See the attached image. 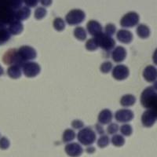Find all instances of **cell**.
<instances>
[{"label": "cell", "mask_w": 157, "mask_h": 157, "mask_svg": "<svg viewBox=\"0 0 157 157\" xmlns=\"http://www.w3.org/2000/svg\"><path fill=\"white\" fill-rule=\"evenodd\" d=\"M141 103L147 109H153L157 105V81L153 86L144 90L141 95Z\"/></svg>", "instance_id": "cell-1"}, {"label": "cell", "mask_w": 157, "mask_h": 157, "mask_svg": "<svg viewBox=\"0 0 157 157\" xmlns=\"http://www.w3.org/2000/svg\"><path fill=\"white\" fill-rule=\"evenodd\" d=\"M36 51L32 47L29 46H23L20 47L19 50H17V65L22 68V66L25 63H27V61L36 58Z\"/></svg>", "instance_id": "cell-2"}, {"label": "cell", "mask_w": 157, "mask_h": 157, "mask_svg": "<svg viewBox=\"0 0 157 157\" xmlns=\"http://www.w3.org/2000/svg\"><path fill=\"white\" fill-rule=\"evenodd\" d=\"M77 138L82 145L88 146L96 141V134L90 127H85L78 132Z\"/></svg>", "instance_id": "cell-3"}, {"label": "cell", "mask_w": 157, "mask_h": 157, "mask_svg": "<svg viewBox=\"0 0 157 157\" xmlns=\"http://www.w3.org/2000/svg\"><path fill=\"white\" fill-rule=\"evenodd\" d=\"M94 39H96L98 47H101L102 50L106 52L111 51L114 48L115 45H116V42L114 39L103 32L94 36Z\"/></svg>", "instance_id": "cell-4"}, {"label": "cell", "mask_w": 157, "mask_h": 157, "mask_svg": "<svg viewBox=\"0 0 157 157\" xmlns=\"http://www.w3.org/2000/svg\"><path fill=\"white\" fill-rule=\"evenodd\" d=\"M86 17L85 13L81 10L75 9L68 13L65 16L66 22L69 25H77L82 23Z\"/></svg>", "instance_id": "cell-5"}, {"label": "cell", "mask_w": 157, "mask_h": 157, "mask_svg": "<svg viewBox=\"0 0 157 157\" xmlns=\"http://www.w3.org/2000/svg\"><path fill=\"white\" fill-rule=\"evenodd\" d=\"M139 15L135 12H129L122 17L120 25L123 28H133L139 22Z\"/></svg>", "instance_id": "cell-6"}, {"label": "cell", "mask_w": 157, "mask_h": 157, "mask_svg": "<svg viewBox=\"0 0 157 157\" xmlns=\"http://www.w3.org/2000/svg\"><path fill=\"white\" fill-rule=\"evenodd\" d=\"M23 73L28 78H33L37 76L40 72V66L36 62H27L24 64Z\"/></svg>", "instance_id": "cell-7"}, {"label": "cell", "mask_w": 157, "mask_h": 157, "mask_svg": "<svg viewBox=\"0 0 157 157\" xmlns=\"http://www.w3.org/2000/svg\"><path fill=\"white\" fill-rule=\"evenodd\" d=\"M157 120L155 111L152 109H147L141 116V123L145 127H151L154 125Z\"/></svg>", "instance_id": "cell-8"}, {"label": "cell", "mask_w": 157, "mask_h": 157, "mask_svg": "<svg viewBox=\"0 0 157 157\" xmlns=\"http://www.w3.org/2000/svg\"><path fill=\"white\" fill-rule=\"evenodd\" d=\"M115 119L119 123H128L134 119V113L130 109H120L115 114Z\"/></svg>", "instance_id": "cell-9"}, {"label": "cell", "mask_w": 157, "mask_h": 157, "mask_svg": "<svg viewBox=\"0 0 157 157\" xmlns=\"http://www.w3.org/2000/svg\"><path fill=\"white\" fill-rule=\"evenodd\" d=\"M129 68L126 65L119 64L113 70V76L116 80H123L129 76Z\"/></svg>", "instance_id": "cell-10"}, {"label": "cell", "mask_w": 157, "mask_h": 157, "mask_svg": "<svg viewBox=\"0 0 157 157\" xmlns=\"http://www.w3.org/2000/svg\"><path fill=\"white\" fill-rule=\"evenodd\" d=\"M64 151H65L67 155L70 157L80 156L83 152L82 146L78 145V143H70L65 146Z\"/></svg>", "instance_id": "cell-11"}, {"label": "cell", "mask_w": 157, "mask_h": 157, "mask_svg": "<svg viewBox=\"0 0 157 157\" xmlns=\"http://www.w3.org/2000/svg\"><path fill=\"white\" fill-rule=\"evenodd\" d=\"M2 61L6 64H12V65H17V50L15 49H11L8 50L2 57Z\"/></svg>", "instance_id": "cell-12"}, {"label": "cell", "mask_w": 157, "mask_h": 157, "mask_svg": "<svg viewBox=\"0 0 157 157\" xmlns=\"http://www.w3.org/2000/svg\"><path fill=\"white\" fill-rule=\"evenodd\" d=\"M143 77L148 82H154L157 79V68L152 65H148L143 71Z\"/></svg>", "instance_id": "cell-13"}, {"label": "cell", "mask_w": 157, "mask_h": 157, "mask_svg": "<svg viewBox=\"0 0 157 157\" xmlns=\"http://www.w3.org/2000/svg\"><path fill=\"white\" fill-rule=\"evenodd\" d=\"M126 57H127V50L125 48L120 46L116 47L112 53V57L115 62H122L125 60Z\"/></svg>", "instance_id": "cell-14"}, {"label": "cell", "mask_w": 157, "mask_h": 157, "mask_svg": "<svg viewBox=\"0 0 157 157\" xmlns=\"http://www.w3.org/2000/svg\"><path fill=\"white\" fill-rule=\"evenodd\" d=\"M86 29L91 36H96L102 33V26L96 21H90L86 25Z\"/></svg>", "instance_id": "cell-15"}, {"label": "cell", "mask_w": 157, "mask_h": 157, "mask_svg": "<svg viewBox=\"0 0 157 157\" xmlns=\"http://www.w3.org/2000/svg\"><path fill=\"white\" fill-rule=\"evenodd\" d=\"M117 39L120 42L125 44L131 43L133 40V34L129 31L125 30V29H122V30L118 31L117 34H116Z\"/></svg>", "instance_id": "cell-16"}, {"label": "cell", "mask_w": 157, "mask_h": 157, "mask_svg": "<svg viewBox=\"0 0 157 157\" xmlns=\"http://www.w3.org/2000/svg\"><path fill=\"white\" fill-rule=\"evenodd\" d=\"M113 120V113L109 109H104L98 115V122L101 124H108Z\"/></svg>", "instance_id": "cell-17"}, {"label": "cell", "mask_w": 157, "mask_h": 157, "mask_svg": "<svg viewBox=\"0 0 157 157\" xmlns=\"http://www.w3.org/2000/svg\"><path fill=\"white\" fill-rule=\"evenodd\" d=\"M31 14V10L27 6H23L15 12V18L17 21H25L28 19Z\"/></svg>", "instance_id": "cell-18"}, {"label": "cell", "mask_w": 157, "mask_h": 157, "mask_svg": "<svg viewBox=\"0 0 157 157\" xmlns=\"http://www.w3.org/2000/svg\"><path fill=\"white\" fill-rule=\"evenodd\" d=\"M7 29L10 35H18L23 31V25L19 21L15 20L12 23L10 24Z\"/></svg>", "instance_id": "cell-19"}, {"label": "cell", "mask_w": 157, "mask_h": 157, "mask_svg": "<svg viewBox=\"0 0 157 157\" xmlns=\"http://www.w3.org/2000/svg\"><path fill=\"white\" fill-rule=\"evenodd\" d=\"M7 74L12 78H19L21 76V68L18 65H11L7 70Z\"/></svg>", "instance_id": "cell-20"}, {"label": "cell", "mask_w": 157, "mask_h": 157, "mask_svg": "<svg viewBox=\"0 0 157 157\" xmlns=\"http://www.w3.org/2000/svg\"><path fill=\"white\" fill-rule=\"evenodd\" d=\"M149 28L145 25H139L137 28V34L141 39H147L150 36Z\"/></svg>", "instance_id": "cell-21"}, {"label": "cell", "mask_w": 157, "mask_h": 157, "mask_svg": "<svg viewBox=\"0 0 157 157\" xmlns=\"http://www.w3.org/2000/svg\"><path fill=\"white\" fill-rule=\"evenodd\" d=\"M136 101V98L134 95L132 94H126L122 97L120 100V104L121 105L124 107H129V106L134 105V104Z\"/></svg>", "instance_id": "cell-22"}, {"label": "cell", "mask_w": 157, "mask_h": 157, "mask_svg": "<svg viewBox=\"0 0 157 157\" xmlns=\"http://www.w3.org/2000/svg\"><path fill=\"white\" fill-rule=\"evenodd\" d=\"M74 36L79 41H84L86 38V32L82 27H76L74 30Z\"/></svg>", "instance_id": "cell-23"}, {"label": "cell", "mask_w": 157, "mask_h": 157, "mask_svg": "<svg viewBox=\"0 0 157 157\" xmlns=\"http://www.w3.org/2000/svg\"><path fill=\"white\" fill-rule=\"evenodd\" d=\"M10 33L7 29L3 28L0 29V45H2L10 39Z\"/></svg>", "instance_id": "cell-24"}, {"label": "cell", "mask_w": 157, "mask_h": 157, "mask_svg": "<svg viewBox=\"0 0 157 157\" xmlns=\"http://www.w3.org/2000/svg\"><path fill=\"white\" fill-rule=\"evenodd\" d=\"M75 137V133L74 132V130H71V129H67L66 130H64V134H63V141L65 143L70 142V141H73Z\"/></svg>", "instance_id": "cell-25"}, {"label": "cell", "mask_w": 157, "mask_h": 157, "mask_svg": "<svg viewBox=\"0 0 157 157\" xmlns=\"http://www.w3.org/2000/svg\"><path fill=\"white\" fill-rule=\"evenodd\" d=\"M112 143L113 145L116 147H121L124 145L125 143V139L124 137L120 134H116L112 138Z\"/></svg>", "instance_id": "cell-26"}, {"label": "cell", "mask_w": 157, "mask_h": 157, "mask_svg": "<svg viewBox=\"0 0 157 157\" xmlns=\"http://www.w3.org/2000/svg\"><path fill=\"white\" fill-rule=\"evenodd\" d=\"M53 25H54V29L57 31H58V32H61L65 28V23H64L62 18L60 17H57L54 19Z\"/></svg>", "instance_id": "cell-27"}, {"label": "cell", "mask_w": 157, "mask_h": 157, "mask_svg": "<svg viewBox=\"0 0 157 157\" xmlns=\"http://www.w3.org/2000/svg\"><path fill=\"white\" fill-rule=\"evenodd\" d=\"M109 142H110L109 137L107 135L103 134L98 140V145L100 148H105V147H107L109 145Z\"/></svg>", "instance_id": "cell-28"}, {"label": "cell", "mask_w": 157, "mask_h": 157, "mask_svg": "<svg viewBox=\"0 0 157 157\" xmlns=\"http://www.w3.org/2000/svg\"><path fill=\"white\" fill-rule=\"evenodd\" d=\"M98 48V45L97 43L96 39L94 38L89 39L86 43V49L89 51H94Z\"/></svg>", "instance_id": "cell-29"}, {"label": "cell", "mask_w": 157, "mask_h": 157, "mask_svg": "<svg viewBox=\"0 0 157 157\" xmlns=\"http://www.w3.org/2000/svg\"><path fill=\"white\" fill-rule=\"evenodd\" d=\"M120 132L124 136H130L133 133L132 127L130 124H124L120 127Z\"/></svg>", "instance_id": "cell-30"}, {"label": "cell", "mask_w": 157, "mask_h": 157, "mask_svg": "<svg viewBox=\"0 0 157 157\" xmlns=\"http://www.w3.org/2000/svg\"><path fill=\"white\" fill-rule=\"evenodd\" d=\"M47 14V10L44 7H38L35 11V18L37 20H41Z\"/></svg>", "instance_id": "cell-31"}, {"label": "cell", "mask_w": 157, "mask_h": 157, "mask_svg": "<svg viewBox=\"0 0 157 157\" xmlns=\"http://www.w3.org/2000/svg\"><path fill=\"white\" fill-rule=\"evenodd\" d=\"M112 68H113V64L109 61H105L101 65L100 69L103 73H109Z\"/></svg>", "instance_id": "cell-32"}, {"label": "cell", "mask_w": 157, "mask_h": 157, "mask_svg": "<svg viewBox=\"0 0 157 157\" xmlns=\"http://www.w3.org/2000/svg\"><path fill=\"white\" fill-rule=\"evenodd\" d=\"M116 33V26L113 24H108L105 26V34L107 36H111Z\"/></svg>", "instance_id": "cell-33"}, {"label": "cell", "mask_w": 157, "mask_h": 157, "mask_svg": "<svg viewBox=\"0 0 157 157\" xmlns=\"http://www.w3.org/2000/svg\"><path fill=\"white\" fill-rule=\"evenodd\" d=\"M118 130H119V126L116 123H111L107 128V132L109 134H115Z\"/></svg>", "instance_id": "cell-34"}, {"label": "cell", "mask_w": 157, "mask_h": 157, "mask_svg": "<svg viewBox=\"0 0 157 157\" xmlns=\"http://www.w3.org/2000/svg\"><path fill=\"white\" fill-rule=\"evenodd\" d=\"M10 147V141L6 137H3L0 139V148L6 150Z\"/></svg>", "instance_id": "cell-35"}, {"label": "cell", "mask_w": 157, "mask_h": 157, "mask_svg": "<svg viewBox=\"0 0 157 157\" xmlns=\"http://www.w3.org/2000/svg\"><path fill=\"white\" fill-rule=\"evenodd\" d=\"M71 126L74 129H81L83 127V123L81 120H75L71 122Z\"/></svg>", "instance_id": "cell-36"}, {"label": "cell", "mask_w": 157, "mask_h": 157, "mask_svg": "<svg viewBox=\"0 0 157 157\" xmlns=\"http://www.w3.org/2000/svg\"><path fill=\"white\" fill-rule=\"evenodd\" d=\"M24 2L29 7H35L37 6L39 0H24Z\"/></svg>", "instance_id": "cell-37"}, {"label": "cell", "mask_w": 157, "mask_h": 157, "mask_svg": "<svg viewBox=\"0 0 157 157\" xmlns=\"http://www.w3.org/2000/svg\"><path fill=\"white\" fill-rule=\"evenodd\" d=\"M39 2H41V4L44 6H49L51 5L52 0H39Z\"/></svg>", "instance_id": "cell-38"}, {"label": "cell", "mask_w": 157, "mask_h": 157, "mask_svg": "<svg viewBox=\"0 0 157 157\" xmlns=\"http://www.w3.org/2000/svg\"><path fill=\"white\" fill-rule=\"evenodd\" d=\"M95 127H96V130L98 131V134H104L105 131H104V129L102 128V127L100 125V124H97V125L95 126Z\"/></svg>", "instance_id": "cell-39"}, {"label": "cell", "mask_w": 157, "mask_h": 157, "mask_svg": "<svg viewBox=\"0 0 157 157\" xmlns=\"http://www.w3.org/2000/svg\"><path fill=\"white\" fill-rule=\"evenodd\" d=\"M152 61H153L154 64L157 65V49H155V50L153 53V55H152Z\"/></svg>", "instance_id": "cell-40"}, {"label": "cell", "mask_w": 157, "mask_h": 157, "mask_svg": "<svg viewBox=\"0 0 157 157\" xmlns=\"http://www.w3.org/2000/svg\"><path fill=\"white\" fill-rule=\"evenodd\" d=\"M86 152L89 154H92L95 152L94 147H89V148H86Z\"/></svg>", "instance_id": "cell-41"}, {"label": "cell", "mask_w": 157, "mask_h": 157, "mask_svg": "<svg viewBox=\"0 0 157 157\" xmlns=\"http://www.w3.org/2000/svg\"><path fill=\"white\" fill-rule=\"evenodd\" d=\"M3 73H4L3 68H2V66H1V65H0V76H1V75H3Z\"/></svg>", "instance_id": "cell-42"}, {"label": "cell", "mask_w": 157, "mask_h": 157, "mask_svg": "<svg viewBox=\"0 0 157 157\" xmlns=\"http://www.w3.org/2000/svg\"><path fill=\"white\" fill-rule=\"evenodd\" d=\"M152 110L155 111V114H156V116H157V105H156V106H155V107L152 109Z\"/></svg>", "instance_id": "cell-43"}]
</instances>
